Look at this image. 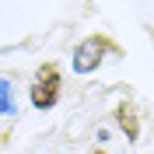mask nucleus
Returning a JSON list of instances; mask_svg holds the SVG:
<instances>
[{
  "mask_svg": "<svg viewBox=\"0 0 154 154\" xmlns=\"http://www.w3.org/2000/svg\"><path fill=\"white\" fill-rule=\"evenodd\" d=\"M109 53L119 56V46H116L109 35H88V38H81L77 49H74V70L77 74H91V70L102 67V60H105Z\"/></svg>",
  "mask_w": 154,
  "mask_h": 154,
  "instance_id": "1",
  "label": "nucleus"
},
{
  "mask_svg": "<svg viewBox=\"0 0 154 154\" xmlns=\"http://www.w3.org/2000/svg\"><path fill=\"white\" fill-rule=\"evenodd\" d=\"M60 88H63V77H60L56 63H42V67L35 70V81H32L28 95H32V105L35 109H53L60 102Z\"/></svg>",
  "mask_w": 154,
  "mask_h": 154,
  "instance_id": "2",
  "label": "nucleus"
},
{
  "mask_svg": "<svg viewBox=\"0 0 154 154\" xmlns=\"http://www.w3.org/2000/svg\"><path fill=\"white\" fill-rule=\"evenodd\" d=\"M116 123H119V130L126 133V140L137 144V137H140V119H137V105L133 102H119V105H116Z\"/></svg>",
  "mask_w": 154,
  "mask_h": 154,
  "instance_id": "3",
  "label": "nucleus"
},
{
  "mask_svg": "<svg viewBox=\"0 0 154 154\" xmlns=\"http://www.w3.org/2000/svg\"><path fill=\"white\" fill-rule=\"evenodd\" d=\"M7 95H11V84H7V81H0V116H11V112H14L11 102H7Z\"/></svg>",
  "mask_w": 154,
  "mask_h": 154,
  "instance_id": "4",
  "label": "nucleus"
},
{
  "mask_svg": "<svg viewBox=\"0 0 154 154\" xmlns=\"http://www.w3.org/2000/svg\"><path fill=\"white\" fill-rule=\"evenodd\" d=\"M91 154H105V151H91Z\"/></svg>",
  "mask_w": 154,
  "mask_h": 154,
  "instance_id": "5",
  "label": "nucleus"
}]
</instances>
